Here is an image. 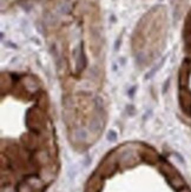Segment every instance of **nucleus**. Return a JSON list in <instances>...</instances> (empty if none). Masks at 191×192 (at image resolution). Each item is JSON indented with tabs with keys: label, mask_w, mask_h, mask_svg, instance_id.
I'll return each mask as SVG.
<instances>
[{
	"label": "nucleus",
	"mask_w": 191,
	"mask_h": 192,
	"mask_svg": "<svg viewBox=\"0 0 191 192\" xmlns=\"http://www.w3.org/2000/svg\"><path fill=\"white\" fill-rule=\"evenodd\" d=\"M181 192H190V191H189V190H188V189H184V190H182Z\"/></svg>",
	"instance_id": "1"
}]
</instances>
